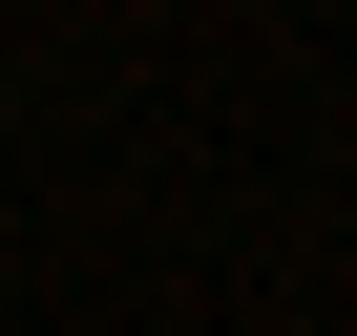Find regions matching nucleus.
<instances>
[{
    "label": "nucleus",
    "mask_w": 357,
    "mask_h": 336,
    "mask_svg": "<svg viewBox=\"0 0 357 336\" xmlns=\"http://www.w3.org/2000/svg\"><path fill=\"white\" fill-rule=\"evenodd\" d=\"M0 126H22V105H0Z\"/></svg>",
    "instance_id": "f257e3e1"
}]
</instances>
